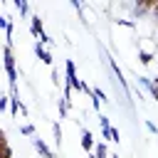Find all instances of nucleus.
Masks as SVG:
<instances>
[{
  "instance_id": "nucleus-15",
  "label": "nucleus",
  "mask_w": 158,
  "mask_h": 158,
  "mask_svg": "<svg viewBox=\"0 0 158 158\" xmlns=\"http://www.w3.org/2000/svg\"><path fill=\"white\" fill-rule=\"evenodd\" d=\"M7 148V136H5V131L0 128V151H5Z\"/></svg>"
},
{
  "instance_id": "nucleus-23",
  "label": "nucleus",
  "mask_w": 158,
  "mask_h": 158,
  "mask_svg": "<svg viewBox=\"0 0 158 158\" xmlns=\"http://www.w3.org/2000/svg\"><path fill=\"white\" fill-rule=\"evenodd\" d=\"M116 22H118V25H123V27H133V22H131V20H116Z\"/></svg>"
},
{
  "instance_id": "nucleus-21",
  "label": "nucleus",
  "mask_w": 158,
  "mask_h": 158,
  "mask_svg": "<svg viewBox=\"0 0 158 158\" xmlns=\"http://www.w3.org/2000/svg\"><path fill=\"white\" fill-rule=\"evenodd\" d=\"M0 158H12V148H10V146H7V148H5V151H0Z\"/></svg>"
},
{
  "instance_id": "nucleus-4",
  "label": "nucleus",
  "mask_w": 158,
  "mask_h": 158,
  "mask_svg": "<svg viewBox=\"0 0 158 158\" xmlns=\"http://www.w3.org/2000/svg\"><path fill=\"white\" fill-rule=\"evenodd\" d=\"M94 146H96V141H94L91 131H89V128H81V148H84L86 153H91V151H94Z\"/></svg>"
},
{
  "instance_id": "nucleus-7",
  "label": "nucleus",
  "mask_w": 158,
  "mask_h": 158,
  "mask_svg": "<svg viewBox=\"0 0 158 158\" xmlns=\"http://www.w3.org/2000/svg\"><path fill=\"white\" fill-rule=\"evenodd\" d=\"M109 67L114 69V74L118 77V81H121V86H123V91H128V84H126V79H123V74H121V69H118V64H116V59H111L109 57Z\"/></svg>"
},
{
  "instance_id": "nucleus-20",
  "label": "nucleus",
  "mask_w": 158,
  "mask_h": 158,
  "mask_svg": "<svg viewBox=\"0 0 158 158\" xmlns=\"http://www.w3.org/2000/svg\"><path fill=\"white\" fill-rule=\"evenodd\" d=\"M111 141H114V143H118V141H121V136H118V128H111Z\"/></svg>"
},
{
  "instance_id": "nucleus-1",
  "label": "nucleus",
  "mask_w": 158,
  "mask_h": 158,
  "mask_svg": "<svg viewBox=\"0 0 158 158\" xmlns=\"http://www.w3.org/2000/svg\"><path fill=\"white\" fill-rule=\"evenodd\" d=\"M2 64H5V72H7V81H10V89L17 86V69H15V54H12V47H2Z\"/></svg>"
},
{
  "instance_id": "nucleus-9",
  "label": "nucleus",
  "mask_w": 158,
  "mask_h": 158,
  "mask_svg": "<svg viewBox=\"0 0 158 158\" xmlns=\"http://www.w3.org/2000/svg\"><path fill=\"white\" fill-rule=\"evenodd\" d=\"M153 0H146V2H138L136 5V15H141V12H148V10H153Z\"/></svg>"
},
{
  "instance_id": "nucleus-5",
  "label": "nucleus",
  "mask_w": 158,
  "mask_h": 158,
  "mask_svg": "<svg viewBox=\"0 0 158 158\" xmlns=\"http://www.w3.org/2000/svg\"><path fill=\"white\" fill-rule=\"evenodd\" d=\"M32 143H35V151H37L42 158H54V153L49 151V146H47L42 138H32Z\"/></svg>"
},
{
  "instance_id": "nucleus-22",
  "label": "nucleus",
  "mask_w": 158,
  "mask_h": 158,
  "mask_svg": "<svg viewBox=\"0 0 158 158\" xmlns=\"http://www.w3.org/2000/svg\"><path fill=\"white\" fill-rule=\"evenodd\" d=\"M7 22H10V17H5V15H0V27H2V30L7 27Z\"/></svg>"
},
{
  "instance_id": "nucleus-10",
  "label": "nucleus",
  "mask_w": 158,
  "mask_h": 158,
  "mask_svg": "<svg viewBox=\"0 0 158 158\" xmlns=\"http://www.w3.org/2000/svg\"><path fill=\"white\" fill-rule=\"evenodd\" d=\"M15 7L20 10V15H27V10H30V5H27V0H15Z\"/></svg>"
},
{
  "instance_id": "nucleus-8",
  "label": "nucleus",
  "mask_w": 158,
  "mask_h": 158,
  "mask_svg": "<svg viewBox=\"0 0 158 158\" xmlns=\"http://www.w3.org/2000/svg\"><path fill=\"white\" fill-rule=\"evenodd\" d=\"M94 151H96V153H94L91 158H109V151H106V143H104V141H96Z\"/></svg>"
},
{
  "instance_id": "nucleus-6",
  "label": "nucleus",
  "mask_w": 158,
  "mask_h": 158,
  "mask_svg": "<svg viewBox=\"0 0 158 158\" xmlns=\"http://www.w3.org/2000/svg\"><path fill=\"white\" fill-rule=\"evenodd\" d=\"M138 81H141V84H143V86H146V89L151 91V96H153V99L158 101V84H156L153 79H148V77H138Z\"/></svg>"
},
{
  "instance_id": "nucleus-14",
  "label": "nucleus",
  "mask_w": 158,
  "mask_h": 158,
  "mask_svg": "<svg viewBox=\"0 0 158 158\" xmlns=\"http://www.w3.org/2000/svg\"><path fill=\"white\" fill-rule=\"evenodd\" d=\"M91 99H94V101H99V104H101V101H106V94H104V91H101V89H94V96H91Z\"/></svg>"
},
{
  "instance_id": "nucleus-2",
  "label": "nucleus",
  "mask_w": 158,
  "mask_h": 158,
  "mask_svg": "<svg viewBox=\"0 0 158 158\" xmlns=\"http://www.w3.org/2000/svg\"><path fill=\"white\" fill-rule=\"evenodd\" d=\"M64 72H67V84L72 86V91H81V89H84V81L77 77L74 59H67V62H64Z\"/></svg>"
},
{
  "instance_id": "nucleus-16",
  "label": "nucleus",
  "mask_w": 158,
  "mask_h": 158,
  "mask_svg": "<svg viewBox=\"0 0 158 158\" xmlns=\"http://www.w3.org/2000/svg\"><path fill=\"white\" fill-rule=\"evenodd\" d=\"M59 81H62V79H59V72L52 67V84H54V86H59Z\"/></svg>"
},
{
  "instance_id": "nucleus-11",
  "label": "nucleus",
  "mask_w": 158,
  "mask_h": 158,
  "mask_svg": "<svg viewBox=\"0 0 158 158\" xmlns=\"http://www.w3.org/2000/svg\"><path fill=\"white\" fill-rule=\"evenodd\" d=\"M138 59H141V64H151V62H153V54L141 49V52H138Z\"/></svg>"
},
{
  "instance_id": "nucleus-3",
  "label": "nucleus",
  "mask_w": 158,
  "mask_h": 158,
  "mask_svg": "<svg viewBox=\"0 0 158 158\" xmlns=\"http://www.w3.org/2000/svg\"><path fill=\"white\" fill-rule=\"evenodd\" d=\"M35 54H37V59L42 62V64H47V67H52L54 64V59H52V54L44 49V44H40V42H35Z\"/></svg>"
},
{
  "instance_id": "nucleus-18",
  "label": "nucleus",
  "mask_w": 158,
  "mask_h": 158,
  "mask_svg": "<svg viewBox=\"0 0 158 158\" xmlns=\"http://www.w3.org/2000/svg\"><path fill=\"white\" fill-rule=\"evenodd\" d=\"M10 106V96H0V111H5Z\"/></svg>"
},
{
  "instance_id": "nucleus-17",
  "label": "nucleus",
  "mask_w": 158,
  "mask_h": 158,
  "mask_svg": "<svg viewBox=\"0 0 158 158\" xmlns=\"http://www.w3.org/2000/svg\"><path fill=\"white\" fill-rule=\"evenodd\" d=\"M101 141H111V126L109 128H101Z\"/></svg>"
},
{
  "instance_id": "nucleus-19",
  "label": "nucleus",
  "mask_w": 158,
  "mask_h": 158,
  "mask_svg": "<svg viewBox=\"0 0 158 158\" xmlns=\"http://www.w3.org/2000/svg\"><path fill=\"white\" fill-rule=\"evenodd\" d=\"M146 128H148V131H151V133H158V126H156V123H153V121H146Z\"/></svg>"
},
{
  "instance_id": "nucleus-24",
  "label": "nucleus",
  "mask_w": 158,
  "mask_h": 158,
  "mask_svg": "<svg viewBox=\"0 0 158 158\" xmlns=\"http://www.w3.org/2000/svg\"><path fill=\"white\" fill-rule=\"evenodd\" d=\"M153 15H156V17H158V2H156V5H153Z\"/></svg>"
},
{
  "instance_id": "nucleus-13",
  "label": "nucleus",
  "mask_w": 158,
  "mask_h": 158,
  "mask_svg": "<svg viewBox=\"0 0 158 158\" xmlns=\"http://www.w3.org/2000/svg\"><path fill=\"white\" fill-rule=\"evenodd\" d=\"M20 133H22V136H35V126H32V123H25V126L20 128Z\"/></svg>"
},
{
  "instance_id": "nucleus-12",
  "label": "nucleus",
  "mask_w": 158,
  "mask_h": 158,
  "mask_svg": "<svg viewBox=\"0 0 158 158\" xmlns=\"http://www.w3.org/2000/svg\"><path fill=\"white\" fill-rule=\"evenodd\" d=\"M52 131H54V143H57V146H62V126H59V123H54V126H52Z\"/></svg>"
},
{
  "instance_id": "nucleus-25",
  "label": "nucleus",
  "mask_w": 158,
  "mask_h": 158,
  "mask_svg": "<svg viewBox=\"0 0 158 158\" xmlns=\"http://www.w3.org/2000/svg\"><path fill=\"white\" fill-rule=\"evenodd\" d=\"M109 158H118V153H114V156H109Z\"/></svg>"
}]
</instances>
